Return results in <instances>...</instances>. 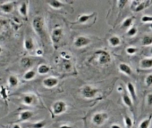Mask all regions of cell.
<instances>
[{
  "label": "cell",
  "mask_w": 152,
  "mask_h": 128,
  "mask_svg": "<svg viewBox=\"0 0 152 128\" xmlns=\"http://www.w3.org/2000/svg\"><path fill=\"white\" fill-rule=\"evenodd\" d=\"M48 5L52 7L53 9H56V10H58V9H61L64 6V4L62 3L61 1H57V0H54V1H49L48 2Z\"/></svg>",
  "instance_id": "obj_20"
},
{
  "label": "cell",
  "mask_w": 152,
  "mask_h": 128,
  "mask_svg": "<svg viewBox=\"0 0 152 128\" xmlns=\"http://www.w3.org/2000/svg\"><path fill=\"white\" fill-rule=\"evenodd\" d=\"M118 70L121 73L126 75V76H132V69L131 66H129L127 63H120L118 65Z\"/></svg>",
  "instance_id": "obj_10"
},
{
  "label": "cell",
  "mask_w": 152,
  "mask_h": 128,
  "mask_svg": "<svg viewBox=\"0 0 152 128\" xmlns=\"http://www.w3.org/2000/svg\"><path fill=\"white\" fill-rule=\"evenodd\" d=\"M3 52V49H2V47L1 46H0V53H1Z\"/></svg>",
  "instance_id": "obj_43"
},
{
  "label": "cell",
  "mask_w": 152,
  "mask_h": 128,
  "mask_svg": "<svg viewBox=\"0 0 152 128\" xmlns=\"http://www.w3.org/2000/svg\"><path fill=\"white\" fill-rule=\"evenodd\" d=\"M59 128H72V127L70 126V125H67V124H62V125L59 126Z\"/></svg>",
  "instance_id": "obj_39"
},
{
  "label": "cell",
  "mask_w": 152,
  "mask_h": 128,
  "mask_svg": "<svg viewBox=\"0 0 152 128\" xmlns=\"http://www.w3.org/2000/svg\"><path fill=\"white\" fill-rule=\"evenodd\" d=\"M110 128H122L119 124H113L111 126H110Z\"/></svg>",
  "instance_id": "obj_37"
},
{
  "label": "cell",
  "mask_w": 152,
  "mask_h": 128,
  "mask_svg": "<svg viewBox=\"0 0 152 128\" xmlns=\"http://www.w3.org/2000/svg\"><path fill=\"white\" fill-rule=\"evenodd\" d=\"M33 116V112L30 110H24L20 113V117H19V122H23L30 120Z\"/></svg>",
  "instance_id": "obj_14"
},
{
  "label": "cell",
  "mask_w": 152,
  "mask_h": 128,
  "mask_svg": "<svg viewBox=\"0 0 152 128\" xmlns=\"http://www.w3.org/2000/svg\"><path fill=\"white\" fill-rule=\"evenodd\" d=\"M148 27H149V29H152V23H150V24L148 25Z\"/></svg>",
  "instance_id": "obj_42"
},
{
  "label": "cell",
  "mask_w": 152,
  "mask_h": 128,
  "mask_svg": "<svg viewBox=\"0 0 152 128\" xmlns=\"http://www.w3.org/2000/svg\"><path fill=\"white\" fill-rule=\"evenodd\" d=\"M132 22H133V19L132 17H127L124 20L123 23H122V29H129L132 25Z\"/></svg>",
  "instance_id": "obj_22"
},
{
  "label": "cell",
  "mask_w": 152,
  "mask_h": 128,
  "mask_svg": "<svg viewBox=\"0 0 152 128\" xmlns=\"http://www.w3.org/2000/svg\"><path fill=\"white\" fill-rule=\"evenodd\" d=\"M141 44L144 46H148L152 45V37L150 36H144L142 40H141Z\"/></svg>",
  "instance_id": "obj_28"
},
{
  "label": "cell",
  "mask_w": 152,
  "mask_h": 128,
  "mask_svg": "<svg viewBox=\"0 0 152 128\" xmlns=\"http://www.w3.org/2000/svg\"><path fill=\"white\" fill-rule=\"evenodd\" d=\"M108 43L113 47H117L121 45V38L118 36H112L108 38Z\"/></svg>",
  "instance_id": "obj_19"
},
{
  "label": "cell",
  "mask_w": 152,
  "mask_h": 128,
  "mask_svg": "<svg viewBox=\"0 0 152 128\" xmlns=\"http://www.w3.org/2000/svg\"><path fill=\"white\" fill-rule=\"evenodd\" d=\"M145 85L146 86H152V74H148L145 78Z\"/></svg>",
  "instance_id": "obj_34"
},
{
  "label": "cell",
  "mask_w": 152,
  "mask_h": 128,
  "mask_svg": "<svg viewBox=\"0 0 152 128\" xmlns=\"http://www.w3.org/2000/svg\"><path fill=\"white\" fill-rule=\"evenodd\" d=\"M126 3H127V1H124V2L123 1H118V6H119L120 8H123Z\"/></svg>",
  "instance_id": "obj_36"
},
{
  "label": "cell",
  "mask_w": 152,
  "mask_h": 128,
  "mask_svg": "<svg viewBox=\"0 0 152 128\" xmlns=\"http://www.w3.org/2000/svg\"><path fill=\"white\" fill-rule=\"evenodd\" d=\"M50 68L46 65V64H40V65L38 67V73L39 75H46L49 72Z\"/></svg>",
  "instance_id": "obj_23"
},
{
  "label": "cell",
  "mask_w": 152,
  "mask_h": 128,
  "mask_svg": "<svg viewBox=\"0 0 152 128\" xmlns=\"http://www.w3.org/2000/svg\"><path fill=\"white\" fill-rule=\"evenodd\" d=\"M36 77V71L34 70H30L28 71L25 72V74L23 75V79L25 80H31Z\"/></svg>",
  "instance_id": "obj_25"
},
{
  "label": "cell",
  "mask_w": 152,
  "mask_h": 128,
  "mask_svg": "<svg viewBox=\"0 0 152 128\" xmlns=\"http://www.w3.org/2000/svg\"><path fill=\"white\" fill-rule=\"evenodd\" d=\"M96 14H82L78 20L76 21L77 23H80V24H86L87 22H89L91 21V19Z\"/></svg>",
  "instance_id": "obj_16"
},
{
  "label": "cell",
  "mask_w": 152,
  "mask_h": 128,
  "mask_svg": "<svg viewBox=\"0 0 152 128\" xmlns=\"http://www.w3.org/2000/svg\"><path fill=\"white\" fill-rule=\"evenodd\" d=\"M126 88H127V91H128V94L131 96V98L132 99V101H135L136 99H137L135 86H134L132 82H128L127 85H126Z\"/></svg>",
  "instance_id": "obj_11"
},
{
  "label": "cell",
  "mask_w": 152,
  "mask_h": 128,
  "mask_svg": "<svg viewBox=\"0 0 152 128\" xmlns=\"http://www.w3.org/2000/svg\"><path fill=\"white\" fill-rule=\"evenodd\" d=\"M64 36V30L62 28H55L51 33V40L55 46L58 45Z\"/></svg>",
  "instance_id": "obj_4"
},
{
  "label": "cell",
  "mask_w": 152,
  "mask_h": 128,
  "mask_svg": "<svg viewBox=\"0 0 152 128\" xmlns=\"http://www.w3.org/2000/svg\"><path fill=\"white\" fill-rule=\"evenodd\" d=\"M32 27L36 34L43 37L45 36V23L41 16H36L32 21Z\"/></svg>",
  "instance_id": "obj_1"
},
{
  "label": "cell",
  "mask_w": 152,
  "mask_h": 128,
  "mask_svg": "<svg viewBox=\"0 0 152 128\" xmlns=\"http://www.w3.org/2000/svg\"><path fill=\"white\" fill-rule=\"evenodd\" d=\"M47 123L45 120H42V121H39V122H36L34 124H32L31 125V128H44L46 126Z\"/></svg>",
  "instance_id": "obj_30"
},
{
  "label": "cell",
  "mask_w": 152,
  "mask_h": 128,
  "mask_svg": "<svg viewBox=\"0 0 152 128\" xmlns=\"http://www.w3.org/2000/svg\"><path fill=\"white\" fill-rule=\"evenodd\" d=\"M23 46H24V49L29 51V52H31L34 50V41L33 39L31 37H28L24 39V43H23Z\"/></svg>",
  "instance_id": "obj_13"
},
{
  "label": "cell",
  "mask_w": 152,
  "mask_h": 128,
  "mask_svg": "<svg viewBox=\"0 0 152 128\" xmlns=\"http://www.w3.org/2000/svg\"><path fill=\"white\" fill-rule=\"evenodd\" d=\"M38 51H39V52H38V53H39V54H42V52H41V50H38Z\"/></svg>",
  "instance_id": "obj_41"
},
{
  "label": "cell",
  "mask_w": 152,
  "mask_h": 128,
  "mask_svg": "<svg viewBox=\"0 0 152 128\" xmlns=\"http://www.w3.org/2000/svg\"><path fill=\"white\" fill-rule=\"evenodd\" d=\"M0 28H1V26H0Z\"/></svg>",
  "instance_id": "obj_45"
},
{
  "label": "cell",
  "mask_w": 152,
  "mask_h": 128,
  "mask_svg": "<svg viewBox=\"0 0 152 128\" xmlns=\"http://www.w3.org/2000/svg\"><path fill=\"white\" fill-rule=\"evenodd\" d=\"M151 3L149 1H142V2H136L134 1L132 4V10L134 12H140L149 6Z\"/></svg>",
  "instance_id": "obj_9"
},
{
  "label": "cell",
  "mask_w": 152,
  "mask_h": 128,
  "mask_svg": "<svg viewBox=\"0 0 152 128\" xmlns=\"http://www.w3.org/2000/svg\"><path fill=\"white\" fill-rule=\"evenodd\" d=\"M125 51H126V53L128 55H134L137 52L138 49L136 47H134V46H128Z\"/></svg>",
  "instance_id": "obj_32"
},
{
  "label": "cell",
  "mask_w": 152,
  "mask_h": 128,
  "mask_svg": "<svg viewBox=\"0 0 152 128\" xmlns=\"http://www.w3.org/2000/svg\"><path fill=\"white\" fill-rule=\"evenodd\" d=\"M124 124H125L126 128H132V127L133 122H132V119L129 116H127V115L124 116Z\"/></svg>",
  "instance_id": "obj_29"
},
{
  "label": "cell",
  "mask_w": 152,
  "mask_h": 128,
  "mask_svg": "<svg viewBox=\"0 0 152 128\" xmlns=\"http://www.w3.org/2000/svg\"><path fill=\"white\" fill-rule=\"evenodd\" d=\"M91 39L88 37H85V36H79L77 37L74 41H73V45L76 47V48H83V47H85L87 45H89L91 44Z\"/></svg>",
  "instance_id": "obj_6"
},
{
  "label": "cell",
  "mask_w": 152,
  "mask_h": 128,
  "mask_svg": "<svg viewBox=\"0 0 152 128\" xmlns=\"http://www.w3.org/2000/svg\"><path fill=\"white\" fill-rule=\"evenodd\" d=\"M108 119V115L106 112H97L92 117V122L96 125H102Z\"/></svg>",
  "instance_id": "obj_5"
},
{
  "label": "cell",
  "mask_w": 152,
  "mask_h": 128,
  "mask_svg": "<svg viewBox=\"0 0 152 128\" xmlns=\"http://www.w3.org/2000/svg\"><path fill=\"white\" fill-rule=\"evenodd\" d=\"M122 100H123V102H124V104L125 106H127V107H129L131 109L133 107V101H132V99L131 98V96L128 93H123Z\"/></svg>",
  "instance_id": "obj_17"
},
{
  "label": "cell",
  "mask_w": 152,
  "mask_h": 128,
  "mask_svg": "<svg viewBox=\"0 0 152 128\" xmlns=\"http://www.w3.org/2000/svg\"><path fill=\"white\" fill-rule=\"evenodd\" d=\"M28 10H29V3L28 2H23L19 7V13L20 14L24 17L27 18L28 17Z\"/></svg>",
  "instance_id": "obj_15"
},
{
  "label": "cell",
  "mask_w": 152,
  "mask_h": 128,
  "mask_svg": "<svg viewBox=\"0 0 152 128\" xmlns=\"http://www.w3.org/2000/svg\"><path fill=\"white\" fill-rule=\"evenodd\" d=\"M58 83H59L58 78H55V77H48V78H46L43 80V82H42L43 86H44L45 87H47V88H54V87H56V86L58 85Z\"/></svg>",
  "instance_id": "obj_8"
},
{
  "label": "cell",
  "mask_w": 152,
  "mask_h": 128,
  "mask_svg": "<svg viewBox=\"0 0 152 128\" xmlns=\"http://www.w3.org/2000/svg\"><path fill=\"white\" fill-rule=\"evenodd\" d=\"M151 120H152V115H150L148 117L143 119L140 125H139V128H148L149 125H150V123H151Z\"/></svg>",
  "instance_id": "obj_24"
},
{
  "label": "cell",
  "mask_w": 152,
  "mask_h": 128,
  "mask_svg": "<svg viewBox=\"0 0 152 128\" xmlns=\"http://www.w3.org/2000/svg\"><path fill=\"white\" fill-rule=\"evenodd\" d=\"M67 109V104L64 101H57L52 106V110L54 115L59 116L64 114Z\"/></svg>",
  "instance_id": "obj_3"
},
{
  "label": "cell",
  "mask_w": 152,
  "mask_h": 128,
  "mask_svg": "<svg viewBox=\"0 0 152 128\" xmlns=\"http://www.w3.org/2000/svg\"><path fill=\"white\" fill-rule=\"evenodd\" d=\"M149 52H150V54H152V46H151V48H150V50H149Z\"/></svg>",
  "instance_id": "obj_44"
},
{
  "label": "cell",
  "mask_w": 152,
  "mask_h": 128,
  "mask_svg": "<svg viewBox=\"0 0 152 128\" xmlns=\"http://www.w3.org/2000/svg\"><path fill=\"white\" fill-rule=\"evenodd\" d=\"M142 23H152V16L150 15H143L140 19Z\"/></svg>",
  "instance_id": "obj_33"
},
{
  "label": "cell",
  "mask_w": 152,
  "mask_h": 128,
  "mask_svg": "<svg viewBox=\"0 0 152 128\" xmlns=\"http://www.w3.org/2000/svg\"><path fill=\"white\" fill-rule=\"evenodd\" d=\"M23 102L25 104V105H28V106H31L32 104H34L36 102V98L34 95L32 94H27V95H24L23 98Z\"/></svg>",
  "instance_id": "obj_18"
},
{
  "label": "cell",
  "mask_w": 152,
  "mask_h": 128,
  "mask_svg": "<svg viewBox=\"0 0 152 128\" xmlns=\"http://www.w3.org/2000/svg\"><path fill=\"white\" fill-rule=\"evenodd\" d=\"M99 89L93 87L92 86H90V85L84 86L81 90V94L85 99H88V100L96 98V96L99 94Z\"/></svg>",
  "instance_id": "obj_2"
},
{
  "label": "cell",
  "mask_w": 152,
  "mask_h": 128,
  "mask_svg": "<svg viewBox=\"0 0 152 128\" xmlns=\"http://www.w3.org/2000/svg\"><path fill=\"white\" fill-rule=\"evenodd\" d=\"M0 8H1V10H2L3 13H5V14H10L14 10V4L13 3L3 4L1 6H0Z\"/></svg>",
  "instance_id": "obj_21"
},
{
  "label": "cell",
  "mask_w": 152,
  "mask_h": 128,
  "mask_svg": "<svg viewBox=\"0 0 152 128\" xmlns=\"http://www.w3.org/2000/svg\"><path fill=\"white\" fill-rule=\"evenodd\" d=\"M98 60L100 65H107L111 61L110 54L106 51H99L98 52Z\"/></svg>",
  "instance_id": "obj_7"
},
{
  "label": "cell",
  "mask_w": 152,
  "mask_h": 128,
  "mask_svg": "<svg viewBox=\"0 0 152 128\" xmlns=\"http://www.w3.org/2000/svg\"><path fill=\"white\" fill-rule=\"evenodd\" d=\"M70 68H71V64H70L69 62H67V63L64 64V69H65V70H69Z\"/></svg>",
  "instance_id": "obj_38"
},
{
  "label": "cell",
  "mask_w": 152,
  "mask_h": 128,
  "mask_svg": "<svg viewBox=\"0 0 152 128\" xmlns=\"http://www.w3.org/2000/svg\"><path fill=\"white\" fill-rule=\"evenodd\" d=\"M137 33H138V29H137L136 27H134V26L131 27V28L127 30V32H126L127 36H129V37H134Z\"/></svg>",
  "instance_id": "obj_31"
},
{
  "label": "cell",
  "mask_w": 152,
  "mask_h": 128,
  "mask_svg": "<svg viewBox=\"0 0 152 128\" xmlns=\"http://www.w3.org/2000/svg\"><path fill=\"white\" fill-rule=\"evenodd\" d=\"M12 128H22V127H21L18 124H15L12 126Z\"/></svg>",
  "instance_id": "obj_40"
},
{
  "label": "cell",
  "mask_w": 152,
  "mask_h": 128,
  "mask_svg": "<svg viewBox=\"0 0 152 128\" xmlns=\"http://www.w3.org/2000/svg\"><path fill=\"white\" fill-rule=\"evenodd\" d=\"M8 84H9V86H11V87H15V86H18V84H19V80H18V78L15 77V76H10L9 78H8Z\"/></svg>",
  "instance_id": "obj_26"
},
{
  "label": "cell",
  "mask_w": 152,
  "mask_h": 128,
  "mask_svg": "<svg viewBox=\"0 0 152 128\" xmlns=\"http://www.w3.org/2000/svg\"><path fill=\"white\" fill-rule=\"evenodd\" d=\"M31 64H32V60L31 59L28 58V57H25V58H23L21 60V65L24 68H29L31 66Z\"/></svg>",
  "instance_id": "obj_27"
},
{
  "label": "cell",
  "mask_w": 152,
  "mask_h": 128,
  "mask_svg": "<svg viewBox=\"0 0 152 128\" xmlns=\"http://www.w3.org/2000/svg\"><path fill=\"white\" fill-rule=\"evenodd\" d=\"M140 67L142 70L152 69V58H144L140 62Z\"/></svg>",
  "instance_id": "obj_12"
},
{
  "label": "cell",
  "mask_w": 152,
  "mask_h": 128,
  "mask_svg": "<svg viewBox=\"0 0 152 128\" xmlns=\"http://www.w3.org/2000/svg\"><path fill=\"white\" fill-rule=\"evenodd\" d=\"M147 104L148 106H152V93H148L147 95Z\"/></svg>",
  "instance_id": "obj_35"
}]
</instances>
